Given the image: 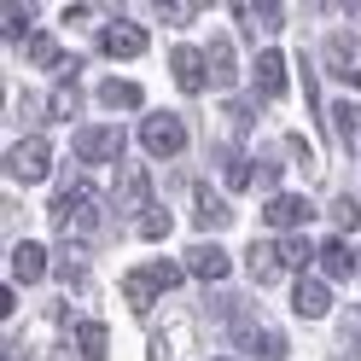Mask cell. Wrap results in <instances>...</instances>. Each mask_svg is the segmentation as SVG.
I'll list each match as a JSON object with an SVG mask.
<instances>
[{
    "label": "cell",
    "mask_w": 361,
    "mask_h": 361,
    "mask_svg": "<svg viewBox=\"0 0 361 361\" xmlns=\"http://www.w3.org/2000/svg\"><path fill=\"white\" fill-rule=\"evenodd\" d=\"M99 53L105 59H140L146 53V30L134 24V18H111V24L99 30Z\"/></svg>",
    "instance_id": "cell-4"
},
{
    "label": "cell",
    "mask_w": 361,
    "mask_h": 361,
    "mask_svg": "<svg viewBox=\"0 0 361 361\" xmlns=\"http://www.w3.org/2000/svg\"><path fill=\"white\" fill-rule=\"evenodd\" d=\"M117 204H123V210H140V216L152 210V180H146L140 164H128V169L117 175Z\"/></svg>",
    "instance_id": "cell-11"
},
{
    "label": "cell",
    "mask_w": 361,
    "mask_h": 361,
    "mask_svg": "<svg viewBox=\"0 0 361 361\" xmlns=\"http://www.w3.org/2000/svg\"><path fill=\"white\" fill-rule=\"evenodd\" d=\"M140 146L152 157H175L187 146V123H180L175 111H152V117H140Z\"/></svg>",
    "instance_id": "cell-2"
},
{
    "label": "cell",
    "mask_w": 361,
    "mask_h": 361,
    "mask_svg": "<svg viewBox=\"0 0 361 361\" xmlns=\"http://www.w3.org/2000/svg\"><path fill=\"white\" fill-rule=\"evenodd\" d=\"M291 309H298L303 321H321V314L332 309V286H326V280H309V274H303L298 286H291Z\"/></svg>",
    "instance_id": "cell-10"
},
{
    "label": "cell",
    "mask_w": 361,
    "mask_h": 361,
    "mask_svg": "<svg viewBox=\"0 0 361 361\" xmlns=\"http://www.w3.org/2000/svg\"><path fill=\"white\" fill-rule=\"evenodd\" d=\"M192 221H198V228H228V221H233V210H228V198H221L216 187H204V180H198V187H192Z\"/></svg>",
    "instance_id": "cell-9"
},
{
    "label": "cell",
    "mask_w": 361,
    "mask_h": 361,
    "mask_svg": "<svg viewBox=\"0 0 361 361\" xmlns=\"http://www.w3.org/2000/svg\"><path fill=\"white\" fill-rule=\"evenodd\" d=\"M180 274H187L180 262H146V268H134V274L123 280L128 309H134V314H146V309L157 303V291H175V286H180Z\"/></svg>",
    "instance_id": "cell-1"
},
{
    "label": "cell",
    "mask_w": 361,
    "mask_h": 361,
    "mask_svg": "<svg viewBox=\"0 0 361 361\" xmlns=\"http://www.w3.org/2000/svg\"><path fill=\"white\" fill-rule=\"evenodd\" d=\"M157 18H164V24H192L198 6H157Z\"/></svg>",
    "instance_id": "cell-27"
},
{
    "label": "cell",
    "mask_w": 361,
    "mask_h": 361,
    "mask_svg": "<svg viewBox=\"0 0 361 361\" xmlns=\"http://www.w3.org/2000/svg\"><path fill=\"white\" fill-rule=\"evenodd\" d=\"M76 350H82L87 361H105V350H111L105 321H76Z\"/></svg>",
    "instance_id": "cell-18"
},
{
    "label": "cell",
    "mask_w": 361,
    "mask_h": 361,
    "mask_svg": "<svg viewBox=\"0 0 361 361\" xmlns=\"http://www.w3.org/2000/svg\"><path fill=\"white\" fill-rule=\"evenodd\" d=\"M41 274H47V245H35V239L12 245V280L18 286H35Z\"/></svg>",
    "instance_id": "cell-13"
},
{
    "label": "cell",
    "mask_w": 361,
    "mask_h": 361,
    "mask_svg": "<svg viewBox=\"0 0 361 361\" xmlns=\"http://www.w3.org/2000/svg\"><path fill=\"white\" fill-rule=\"evenodd\" d=\"M30 35V6H12L6 12V41H24Z\"/></svg>",
    "instance_id": "cell-26"
},
{
    "label": "cell",
    "mask_w": 361,
    "mask_h": 361,
    "mask_svg": "<svg viewBox=\"0 0 361 361\" xmlns=\"http://www.w3.org/2000/svg\"><path fill=\"white\" fill-rule=\"evenodd\" d=\"M204 59H210V82H216V87H233V76H239V64H233V41H228V35H216L210 47H204Z\"/></svg>",
    "instance_id": "cell-17"
},
{
    "label": "cell",
    "mask_w": 361,
    "mask_h": 361,
    "mask_svg": "<svg viewBox=\"0 0 361 361\" xmlns=\"http://www.w3.org/2000/svg\"><path fill=\"white\" fill-rule=\"evenodd\" d=\"M280 257H286V268H303L309 257H321V251H314L303 233H286V239H280Z\"/></svg>",
    "instance_id": "cell-21"
},
{
    "label": "cell",
    "mask_w": 361,
    "mask_h": 361,
    "mask_svg": "<svg viewBox=\"0 0 361 361\" xmlns=\"http://www.w3.org/2000/svg\"><path fill=\"white\" fill-rule=\"evenodd\" d=\"M30 64H41V71H59L64 82L76 76V59H71V53H59V41H53V35H30Z\"/></svg>",
    "instance_id": "cell-16"
},
{
    "label": "cell",
    "mask_w": 361,
    "mask_h": 361,
    "mask_svg": "<svg viewBox=\"0 0 361 361\" xmlns=\"http://www.w3.org/2000/svg\"><path fill=\"white\" fill-rule=\"evenodd\" d=\"M169 71H175V82H180V94L210 87V59L198 53V47H175V53H169Z\"/></svg>",
    "instance_id": "cell-6"
},
{
    "label": "cell",
    "mask_w": 361,
    "mask_h": 361,
    "mask_svg": "<svg viewBox=\"0 0 361 361\" xmlns=\"http://www.w3.org/2000/svg\"><path fill=\"white\" fill-rule=\"evenodd\" d=\"M321 274H326V280H350V274H355L350 245H338V239H326V245H321Z\"/></svg>",
    "instance_id": "cell-19"
},
{
    "label": "cell",
    "mask_w": 361,
    "mask_h": 361,
    "mask_svg": "<svg viewBox=\"0 0 361 361\" xmlns=\"http://www.w3.org/2000/svg\"><path fill=\"white\" fill-rule=\"evenodd\" d=\"M76 105H82V99H76V87L64 82L59 94H53V105H47V117H59V123H71V117H76Z\"/></svg>",
    "instance_id": "cell-24"
},
{
    "label": "cell",
    "mask_w": 361,
    "mask_h": 361,
    "mask_svg": "<svg viewBox=\"0 0 361 361\" xmlns=\"http://www.w3.org/2000/svg\"><path fill=\"white\" fill-rule=\"evenodd\" d=\"M228 251L221 245H192L187 251V274H198V280H228Z\"/></svg>",
    "instance_id": "cell-15"
},
{
    "label": "cell",
    "mask_w": 361,
    "mask_h": 361,
    "mask_svg": "<svg viewBox=\"0 0 361 361\" xmlns=\"http://www.w3.org/2000/svg\"><path fill=\"white\" fill-rule=\"evenodd\" d=\"M245 268H251V280H280V268H286V257H280V239H257L251 251H245Z\"/></svg>",
    "instance_id": "cell-14"
},
{
    "label": "cell",
    "mask_w": 361,
    "mask_h": 361,
    "mask_svg": "<svg viewBox=\"0 0 361 361\" xmlns=\"http://www.w3.org/2000/svg\"><path fill=\"white\" fill-rule=\"evenodd\" d=\"M140 239H169V210H164V204H152V210L140 216Z\"/></svg>",
    "instance_id": "cell-23"
},
{
    "label": "cell",
    "mask_w": 361,
    "mask_h": 361,
    "mask_svg": "<svg viewBox=\"0 0 361 361\" xmlns=\"http://www.w3.org/2000/svg\"><path fill=\"white\" fill-rule=\"evenodd\" d=\"M344 350H355V355H361V309L344 321Z\"/></svg>",
    "instance_id": "cell-28"
},
{
    "label": "cell",
    "mask_w": 361,
    "mask_h": 361,
    "mask_svg": "<svg viewBox=\"0 0 361 361\" xmlns=\"http://www.w3.org/2000/svg\"><path fill=\"white\" fill-rule=\"evenodd\" d=\"M123 140H128V134L123 128H82L76 134V157H82V164H117V157H123Z\"/></svg>",
    "instance_id": "cell-5"
},
{
    "label": "cell",
    "mask_w": 361,
    "mask_h": 361,
    "mask_svg": "<svg viewBox=\"0 0 361 361\" xmlns=\"http://www.w3.org/2000/svg\"><path fill=\"white\" fill-rule=\"evenodd\" d=\"M309 216H314V204L298 198V192H274V198L262 204V221H268V228H303Z\"/></svg>",
    "instance_id": "cell-7"
},
{
    "label": "cell",
    "mask_w": 361,
    "mask_h": 361,
    "mask_svg": "<svg viewBox=\"0 0 361 361\" xmlns=\"http://www.w3.org/2000/svg\"><path fill=\"white\" fill-rule=\"evenodd\" d=\"M332 128L344 134V146H355V140H361V111H355V105H338V111H332Z\"/></svg>",
    "instance_id": "cell-22"
},
{
    "label": "cell",
    "mask_w": 361,
    "mask_h": 361,
    "mask_svg": "<svg viewBox=\"0 0 361 361\" xmlns=\"http://www.w3.org/2000/svg\"><path fill=\"white\" fill-rule=\"evenodd\" d=\"M47 169H53V146L41 140V134H30V140H18L12 152H6V175L12 180H47Z\"/></svg>",
    "instance_id": "cell-3"
},
{
    "label": "cell",
    "mask_w": 361,
    "mask_h": 361,
    "mask_svg": "<svg viewBox=\"0 0 361 361\" xmlns=\"http://www.w3.org/2000/svg\"><path fill=\"white\" fill-rule=\"evenodd\" d=\"M355 221H361V204H355V198H332V228L355 233Z\"/></svg>",
    "instance_id": "cell-25"
},
{
    "label": "cell",
    "mask_w": 361,
    "mask_h": 361,
    "mask_svg": "<svg viewBox=\"0 0 361 361\" xmlns=\"http://www.w3.org/2000/svg\"><path fill=\"white\" fill-rule=\"evenodd\" d=\"M257 94L262 99H280L286 94V53L280 47H262L257 53Z\"/></svg>",
    "instance_id": "cell-12"
},
{
    "label": "cell",
    "mask_w": 361,
    "mask_h": 361,
    "mask_svg": "<svg viewBox=\"0 0 361 361\" xmlns=\"http://www.w3.org/2000/svg\"><path fill=\"white\" fill-rule=\"evenodd\" d=\"M233 332H239V344L251 350L257 361H286V338H280L274 326H257V321H239Z\"/></svg>",
    "instance_id": "cell-8"
},
{
    "label": "cell",
    "mask_w": 361,
    "mask_h": 361,
    "mask_svg": "<svg viewBox=\"0 0 361 361\" xmlns=\"http://www.w3.org/2000/svg\"><path fill=\"white\" fill-rule=\"evenodd\" d=\"M216 361H239V355H216Z\"/></svg>",
    "instance_id": "cell-29"
},
{
    "label": "cell",
    "mask_w": 361,
    "mask_h": 361,
    "mask_svg": "<svg viewBox=\"0 0 361 361\" xmlns=\"http://www.w3.org/2000/svg\"><path fill=\"white\" fill-rule=\"evenodd\" d=\"M99 99H105L111 111H134V105H140V87L123 82V76H111V82H99Z\"/></svg>",
    "instance_id": "cell-20"
}]
</instances>
